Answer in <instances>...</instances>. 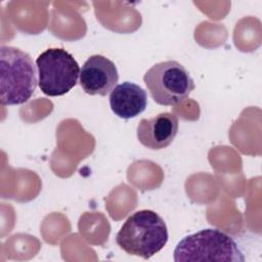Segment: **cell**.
Returning a JSON list of instances; mask_svg holds the SVG:
<instances>
[{"label": "cell", "instance_id": "obj_2", "mask_svg": "<svg viewBox=\"0 0 262 262\" xmlns=\"http://www.w3.org/2000/svg\"><path fill=\"white\" fill-rule=\"evenodd\" d=\"M0 73L2 105L21 104L32 97L38 81L30 54L13 46H1Z\"/></svg>", "mask_w": 262, "mask_h": 262}, {"label": "cell", "instance_id": "obj_1", "mask_svg": "<svg viewBox=\"0 0 262 262\" xmlns=\"http://www.w3.org/2000/svg\"><path fill=\"white\" fill-rule=\"evenodd\" d=\"M168 238L164 219L152 210H139L124 222L116 243L129 255L149 259L166 246Z\"/></svg>", "mask_w": 262, "mask_h": 262}, {"label": "cell", "instance_id": "obj_4", "mask_svg": "<svg viewBox=\"0 0 262 262\" xmlns=\"http://www.w3.org/2000/svg\"><path fill=\"white\" fill-rule=\"evenodd\" d=\"M143 81L152 99L166 106L183 102L194 89V82L188 71L176 60L154 64L144 74Z\"/></svg>", "mask_w": 262, "mask_h": 262}, {"label": "cell", "instance_id": "obj_6", "mask_svg": "<svg viewBox=\"0 0 262 262\" xmlns=\"http://www.w3.org/2000/svg\"><path fill=\"white\" fill-rule=\"evenodd\" d=\"M118 80L116 64L100 54L91 55L80 71V85L89 95L105 96L117 86Z\"/></svg>", "mask_w": 262, "mask_h": 262}, {"label": "cell", "instance_id": "obj_8", "mask_svg": "<svg viewBox=\"0 0 262 262\" xmlns=\"http://www.w3.org/2000/svg\"><path fill=\"white\" fill-rule=\"evenodd\" d=\"M146 105V91L135 83L123 82L111 91L110 106L119 118L125 120L135 118L145 111Z\"/></svg>", "mask_w": 262, "mask_h": 262}, {"label": "cell", "instance_id": "obj_7", "mask_svg": "<svg viewBox=\"0 0 262 262\" xmlns=\"http://www.w3.org/2000/svg\"><path fill=\"white\" fill-rule=\"evenodd\" d=\"M179 121L176 115L165 112L150 119H141L137 125V139L149 149H163L169 146L177 135Z\"/></svg>", "mask_w": 262, "mask_h": 262}, {"label": "cell", "instance_id": "obj_5", "mask_svg": "<svg viewBox=\"0 0 262 262\" xmlns=\"http://www.w3.org/2000/svg\"><path fill=\"white\" fill-rule=\"evenodd\" d=\"M38 85L48 96H61L77 85L80 67L63 48H48L36 59Z\"/></svg>", "mask_w": 262, "mask_h": 262}, {"label": "cell", "instance_id": "obj_3", "mask_svg": "<svg viewBox=\"0 0 262 262\" xmlns=\"http://www.w3.org/2000/svg\"><path fill=\"white\" fill-rule=\"evenodd\" d=\"M175 262H243L245 257L234 239L225 232L206 228L184 236L174 250Z\"/></svg>", "mask_w": 262, "mask_h": 262}]
</instances>
